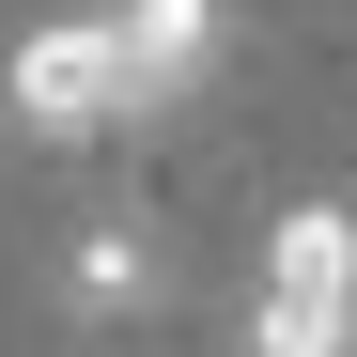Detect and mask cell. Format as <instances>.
Returning <instances> with one entry per match:
<instances>
[{"instance_id": "obj_3", "label": "cell", "mask_w": 357, "mask_h": 357, "mask_svg": "<svg viewBox=\"0 0 357 357\" xmlns=\"http://www.w3.org/2000/svg\"><path fill=\"white\" fill-rule=\"evenodd\" d=\"M155 295H171V264H155L140 218H78L63 233V326H140Z\"/></svg>"}, {"instance_id": "obj_1", "label": "cell", "mask_w": 357, "mask_h": 357, "mask_svg": "<svg viewBox=\"0 0 357 357\" xmlns=\"http://www.w3.org/2000/svg\"><path fill=\"white\" fill-rule=\"evenodd\" d=\"M342 342H357V218L311 202V218L264 233V326H249V357H342Z\"/></svg>"}, {"instance_id": "obj_4", "label": "cell", "mask_w": 357, "mask_h": 357, "mask_svg": "<svg viewBox=\"0 0 357 357\" xmlns=\"http://www.w3.org/2000/svg\"><path fill=\"white\" fill-rule=\"evenodd\" d=\"M125 78H140V109H187L202 93V63H218V0H125Z\"/></svg>"}, {"instance_id": "obj_2", "label": "cell", "mask_w": 357, "mask_h": 357, "mask_svg": "<svg viewBox=\"0 0 357 357\" xmlns=\"http://www.w3.org/2000/svg\"><path fill=\"white\" fill-rule=\"evenodd\" d=\"M125 109H140V78H125V31L109 16H47L16 47V125L31 140H109Z\"/></svg>"}]
</instances>
